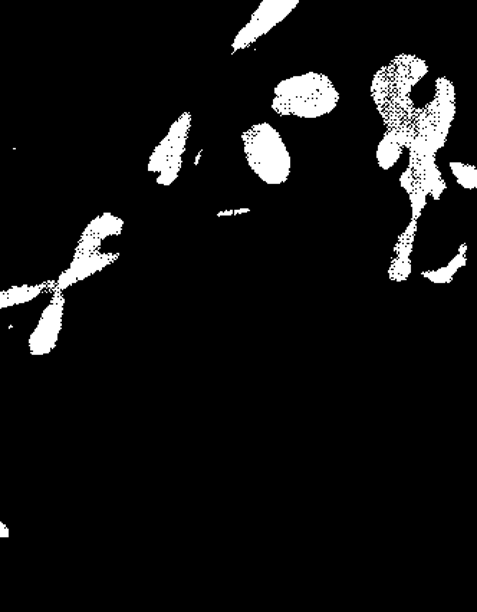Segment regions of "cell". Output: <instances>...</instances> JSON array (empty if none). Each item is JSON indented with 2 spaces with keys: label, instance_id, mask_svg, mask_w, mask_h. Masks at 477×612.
Segmentation results:
<instances>
[{
  "label": "cell",
  "instance_id": "obj_1",
  "mask_svg": "<svg viewBox=\"0 0 477 612\" xmlns=\"http://www.w3.org/2000/svg\"><path fill=\"white\" fill-rule=\"evenodd\" d=\"M340 95L330 78L318 72L292 77L276 87L273 110L282 115L318 118L337 107Z\"/></svg>",
  "mask_w": 477,
  "mask_h": 612
},
{
  "label": "cell",
  "instance_id": "obj_2",
  "mask_svg": "<svg viewBox=\"0 0 477 612\" xmlns=\"http://www.w3.org/2000/svg\"><path fill=\"white\" fill-rule=\"evenodd\" d=\"M245 154L253 173L271 186L285 183L291 174V156L281 134L271 124L253 125L243 134Z\"/></svg>",
  "mask_w": 477,
  "mask_h": 612
},
{
  "label": "cell",
  "instance_id": "obj_3",
  "mask_svg": "<svg viewBox=\"0 0 477 612\" xmlns=\"http://www.w3.org/2000/svg\"><path fill=\"white\" fill-rule=\"evenodd\" d=\"M190 115L184 114L176 124L171 127L169 136L161 141L154 151L148 170L159 171L157 183L169 186L174 182L180 167H182V154L186 147L187 133H189Z\"/></svg>",
  "mask_w": 477,
  "mask_h": 612
},
{
  "label": "cell",
  "instance_id": "obj_4",
  "mask_svg": "<svg viewBox=\"0 0 477 612\" xmlns=\"http://www.w3.org/2000/svg\"><path fill=\"white\" fill-rule=\"evenodd\" d=\"M298 3V0H286V2L285 0H269V2H263L253 15L252 21L236 38L233 49L238 51V49L245 48V46L255 42L259 36L268 34L273 26L284 21L286 16L294 11Z\"/></svg>",
  "mask_w": 477,
  "mask_h": 612
},
{
  "label": "cell",
  "instance_id": "obj_5",
  "mask_svg": "<svg viewBox=\"0 0 477 612\" xmlns=\"http://www.w3.org/2000/svg\"><path fill=\"white\" fill-rule=\"evenodd\" d=\"M62 311H64V298L57 292L51 304L42 314L41 321L31 337V350L35 354H44L54 348L59 329H61Z\"/></svg>",
  "mask_w": 477,
  "mask_h": 612
},
{
  "label": "cell",
  "instance_id": "obj_6",
  "mask_svg": "<svg viewBox=\"0 0 477 612\" xmlns=\"http://www.w3.org/2000/svg\"><path fill=\"white\" fill-rule=\"evenodd\" d=\"M110 259L107 255H94V253L78 255L77 259L69 266L68 271L59 276L55 289H57V292H61L62 289L68 288L74 282L87 278L88 275L97 272L98 269H103V266L107 265Z\"/></svg>",
  "mask_w": 477,
  "mask_h": 612
},
{
  "label": "cell",
  "instance_id": "obj_7",
  "mask_svg": "<svg viewBox=\"0 0 477 612\" xmlns=\"http://www.w3.org/2000/svg\"><path fill=\"white\" fill-rule=\"evenodd\" d=\"M45 285L38 286H22V288H12L9 291L0 294V308H8V306L25 304L36 298L42 291Z\"/></svg>",
  "mask_w": 477,
  "mask_h": 612
}]
</instances>
